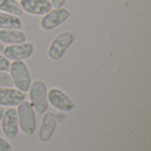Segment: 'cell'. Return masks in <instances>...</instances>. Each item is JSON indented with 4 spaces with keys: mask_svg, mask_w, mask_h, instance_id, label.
<instances>
[{
    "mask_svg": "<svg viewBox=\"0 0 151 151\" xmlns=\"http://www.w3.org/2000/svg\"><path fill=\"white\" fill-rule=\"evenodd\" d=\"M0 87H3V88L13 87V81L10 74L3 71H0Z\"/></svg>",
    "mask_w": 151,
    "mask_h": 151,
    "instance_id": "cell-15",
    "label": "cell"
},
{
    "mask_svg": "<svg viewBox=\"0 0 151 151\" xmlns=\"http://www.w3.org/2000/svg\"><path fill=\"white\" fill-rule=\"evenodd\" d=\"M4 114V110L2 107H0V122H1V120H2V119H3Z\"/></svg>",
    "mask_w": 151,
    "mask_h": 151,
    "instance_id": "cell-19",
    "label": "cell"
},
{
    "mask_svg": "<svg viewBox=\"0 0 151 151\" xmlns=\"http://www.w3.org/2000/svg\"><path fill=\"white\" fill-rule=\"evenodd\" d=\"M17 113L18 122L21 131L27 135L33 134L35 130L36 121L35 110L31 104L27 101H23L19 104Z\"/></svg>",
    "mask_w": 151,
    "mask_h": 151,
    "instance_id": "cell-2",
    "label": "cell"
},
{
    "mask_svg": "<svg viewBox=\"0 0 151 151\" xmlns=\"http://www.w3.org/2000/svg\"><path fill=\"white\" fill-rule=\"evenodd\" d=\"M4 44H3L2 42H0V54H1V53H3V51H4Z\"/></svg>",
    "mask_w": 151,
    "mask_h": 151,
    "instance_id": "cell-20",
    "label": "cell"
},
{
    "mask_svg": "<svg viewBox=\"0 0 151 151\" xmlns=\"http://www.w3.org/2000/svg\"><path fill=\"white\" fill-rule=\"evenodd\" d=\"M28 91L31 105L34 110L39 114L44 113L49 106L45 83L41 80H36L31 84Z\"/></svg>",
    "mask_w": 151,
    "mask_h": 151,
    "instance_id": "cell-1",
    "label": "cell"
},
{
    "mask_svg": "<svg viewBox=\"0 0 151 151\" xmlns=\"http://www.w3.org/2000/svg\"><path fill=\"white\" fill-rule=\"evenodd\" d=\"M70 16L71 12L66 8H55L42 18L40 27L42 30L50 31L64 23Z\"/></svg>",
    "mask_w": 151,
    "mask_h": 151,
    "instance_id": "cell-5",
    "label": "cell"
},
{
    "mask_svg": "<svg viewBox=\"0 0 151 151\" xmlns=\"http://www.w3.org/2000/svg\"><path fill=\"white\" fill-rule=\"evenodd\" d=\"M65 1L66 0H50V2L52 7H54V8H60V7H62L65 4Z\"/></svg>",
    "mask_w": 151,
    "mask_h": 151,
    "instance_id": "cell-18",
    "label": "cell"
},
{
    "mask_svg": "<svg viewBox=\"0 0 151 151\" xmlns=\"http://www.w3.org/2000/svg\"><path fill=\"white\" fill-rule=\"evenodd\" d=\"M0 10L17 17L23 14V10L17 0H0Z\"/></svg>",
    "mask_w": 151,
    "mask_h": 151,
    "instance_id": "cell-14",
    "label": "cell"
},
{
    "mask_svg": "<svg viewBox=\"0 0 151 151\" xmlns=\"http://www.w3.org/2000/svg\"><path fill=\"white\" fill-rule=\"evenodd\" d=\"M2 131L4 135L10 139H14L17 136L19 130L18 113L13 108L8 109L2 119Z\"/></svg>",
    "mask_w": 151,
    "mask_h": 151,
    "instance_id": "cell-8",
    "label": "cell"
},
{
    "mask_svg": "<svg viewBox=\"0 0 151 151\" xmlns=\"http://www.w3.org/2000/svg\"><path fill=\"white\" fill-rule=\"evenodd\" d=\"M0 151H12L11 144L4 139L0 137Z\"/></svg>",
    "mask_w": 151,
    "mask_h": 151,
    "instance_id": "cell-17",
    "label": "cell"
},
{
    "mask_svg": "<svg viewBox=\"0 0 151 151\" xmlns=\"http://www.w3.org/2000/svg\"><path fill=\"white\" fill-rule=\"evenodd\" d=\"M56 126H57V119L55 114L52 112L45 113L39 130V135H38L39 140L42 142H48L51 138L54 130L56 128Z\"/></svg>",
    "mask_w": 151,
    "mask_h": 151,
    "instance_id": "cell-11",
    "label": "cell"
},
{
    "mask_svg": "<svg viewBox=\"0 0 151 151\" xmlns=\"http://www.w3.org/2000/svg\"><path fill=\"white\" fill-rule=\"evenodd\" d=\"M4 56L10 60H25L30 58L34 53V44L31 42H23L19 44H12L4 49Z\"/></svg>",
    "mask_w": 151,
    "mask_h": 151,
    "instance_id": "cell-6",
    "label": "cell"
},
{
    "mask_svg": "<svg viewBox=\"0 0 151 151\" xmlns=\"http://www.w3.org/2000/svg\"><path fill=\"white\" fill-rule=\"evenodd\" d=\"M27 35L19 29H1L0 42L8 44H19L25 42Z\"/></svg>",
    "mask_w": 151,
    "mask_h": 151,
    "instance_id": "cell-12",
    "label": "cell"
},
{
    "mask_svg": "<svg viewBox=\"0 0 151 151\" xmlns=\"http://www.w3.org/2000/svg\"><path fill=\"white\" fill-rule=\"evenodd\" d=\"M10 69V62L5 58L0 55V71L7 72Z\"/></svg>",
    "mask_w": 151,
    "mask_h": 151,
    "instance_id": "cell-16",
    "label": "cell"
},
{
    "mask_svg": "<svg viewBox=\"0 0 151 151\" xmlns=\"http://www.w3.org/2000/svg\"><path fill=\"white\" fill-rule=\"evenodd\" d=\"M21 26V20L19 17L6 12H0L1 29H19Z\"/></svg>",
    "mask_w": 151,
    "mask_h": 151,
    "instance_id": "cell-13",
    "label": "cell"
},
{
    "mask_svg": "<svg viewBox=\"0 0 151 151\" xmlns=\"http://www.w3.org/2000/svg\"><path fill=\"white\" fill-rule=\"evenodd\" d=\"M19 4L23 11L34 15H45L52 10L49 0H20Z\"/></svg>",
    "mask_w": 151,
    "mask_h": 151,
    "instance_id": "cell-9",
    "label": "cell"
},
{
    "mask_svg": "<svg viewBox=\"0 0 151 151\" xmlns=\"http://www.w3.org/2000/svg\"><path fill=\"white\" fill-rule=\"evenodd\" d=\"M48 101L57 110L61 111H70L74 108L73 102L60 89L51 88L47 92Z\"/></svg>",
    "mask_w": 151,
    "mask_h": 151,
    "instance_id": "cell-7",
    "label": "cell"
},
{
    "mask_svg": "<svg viewBox=\"0 0 151 151\" xmlns=\"http://www.w3.org/2000/svg\"><path fill=\"white\" fill-rule=\"evenodd\" d=\"M25 94L12 88L0 87V105L2 106H15L25 101Z\"/></svg>",
    "mask_w": 151,
    "mask_h": 151,
    "instance_id": "cell-10",
    "label": "cell"
},
{
    "mask_svg": "<svg viewBox=\"0 0 151 151\" xmlns=\"http://www.w3.org/2000/svg\"><path fill=\"white\" fill-rule=\"evenodd\" d=\"M11 77L13 81V85L22 92L28 91L31 86V77L26 64L23 61H13L10 65Z\"/></svg>",
    "mask_w": 151,
    "mask_h": 151,
    "instance_id": "cell-3",
    "label": "cell"
},
{
    "mask_svg": "<svg viewBox=\"0 0 151 151\" xmlns=\"http://www.w3.org/2000/svg\"><path fill=\"white\" fill-rule=\"evenodd\" d=\"M74 40L75 35L70 31H65L59 34L50 45L48 50L49 58L52 60H58L61 58Z\"/></svg>",
    "mask_w": 151,
    "mask_h": 151,
    "instance_id": "cell-4",
    "label": "cell"
}]
</instances>
